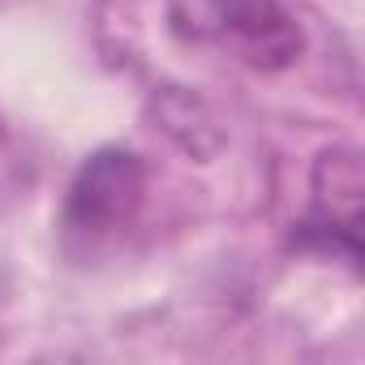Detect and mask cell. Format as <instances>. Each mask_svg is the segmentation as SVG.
I'll return each mask as SVG.
<instances>
[{"label":"cell","instance_id":"6da1fadb","mask_svg":"<svg viewBox=\"0 0 365 365\" xmlns=\"http://www.w3.org/2000/svg\"><path fill=\"white\" fill-rule=\"evenodd\" d=\"M150 172L138 150L125 146H99L82 159L73 172L65 207H61V245L73 258H99L108 254L142 215L146 207Z\"/></svg>","mask_w":365,"mask_h":365},{"label":"cell","instance_id":"7a4b0ae2","mask_svg":"<svg viewBox=\"0 0 365 365\" xmlns=\"http://www.w3.org/2000/svg\"><path fill=\"white\" fill-rule=\"evenodd\" d=\"M172 26L258 73H284L305 56V31L284 0H172Z\"/></svg>","mask_w":365,"mask_h":365},{"label":"cell","instance_id":"3957f363","mask_svg":"<svg viewBox=\"0 0 365 365\" xmlns=\"http://www.w3.org/2000/svg\"><path fill=\"white\" fill-rule=\"evenodd\" d=\"M361 155L356 146H327L309 168V211L292 232L297 250L344 258L352 271L361 267Z\"/></svg>","mask_w":365,"mask_h":365}]
</instances>
